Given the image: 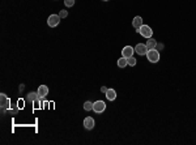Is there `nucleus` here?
Here are the masks:
<instances>
[{"label": "nucleus", "instance_id": "f257e3e1", "mask_svg": "<svg viewBox=\"0 0 196 145\" xmlns=\"http://www.w3.org/2000/svg\"><path fill=\"white\" fill-rule=\"evenodd\" d=\"M139 33H140L141 35H143L144 38H152V35H153V30H152V28H150V26H148V25H141V28L137 30Z\"/></svg>", "mask_w": 196, "mask_h": 145}, {"label": "nucleus", "instance_id": "f03ea898", "mask_svg": "<svg viewBox=\"0 0 196 145\" xmlns=\"http://www.w3.org/2000/svg\"><path fill=\"white\" fill-rule=\"evenodd\" d=\"M146 59L149 60L150 63H157L159 60V51H157L156 48H154V50H148Z\"/></svg>", "mask_w": 196, "mask_h": 145}, {"label": "nucleus", "instance_id": "7ed1b4c3", "mask_svg": "<svg viewBox=\"0 0 196 145\" xmlns=\"http://www.w3.org/2000/svg\"><path fill=\"white\" fill-rule=\"evenodd\" d=\"M60 19H62V17H60L59 14H50V17L47 19V25H49L50 28H55V26L59 25Z\"/></svg>", "mask_w": 196, "mask_h": 145}, {"label": "nucleus", "instance_id": "20e7f679", "mask_svg": "<svg viewBox=\"0 0 196 145\" xmlns=\"http://www.w3.org/2000/svg\"><path fill=\"white\" fill-rule=\"evenodd\" d=\"M106 110V103H105L103 101H95L94 103H93V111L97 114H101L103 113V111Z\"/></svg>", "mask_w": 196, "mask_h": 145}, {"label": "nucleus", "instance_id": "39448f33", "mask_svg": "<svg viewBox=\"0 0 196 145\" xmlns=\"http://www.w3.org/2000/svg\"><path fill=\"white\" fill-rule=\"evenodd\" d=\"M0 105H1V111H3V114H4V111L9 107V98H8L4 93L0 94Z\"/></svg>", "mask_w": 196, "mask_h": 145}, {"label": "nucleus", "instance_id": "423d86ee", "mask_svg": "<svg viewBox=\"0 0 196 145\" xmlns=\"http://www.w3.org/2000/svg\"><path fill=\"white\" fill-rule=\"evenodd\" d=\"M134 52H135V48L132 46H126L123 47L122 50V56L123 58H131V56H134Z\"/></svg>", "mask_w": 196, "mask_h": 145}, {"label": "nucleus", "instance_id": "0eeeda50", "mask_svg": "<svg viewBox=\"0 0 196 145\" xmlns=\"http://www.w3.org/2000/svg\"><path fill=\"white\" fill-rule=\"evenodd\" d=\"M135 52L139 54V55H146V52H148L146 45H144V43H137L136 46H135Z\"/></svg>", "mask_w": 196, "mask_h": 145}, {"label": "nucleus", "instance_id": "6e6552de", "mask_svg": "<svg viewBox=\"0 0 196 145\" xmlns=\"http://www.w3.org/2000/svg\"><path fill=\"white\" fill-rule=\"evenodd\" d=\"M94 124H95V122L92 116H86L85 119H84V127H85L86 129H89V131H92V129L94 128Z\"/></svg>", "mask_w": 196, "mask_h": 145}, {"label": "nucleus", "instance_id": "1a4fd4ad", "mask_svg": "<svg viewBox=\"0 0 196 145\" xmlns=\"http://www.w3.org/2000/svg\"><path fill=\"white\" fill-rule=\"evenodd\" d=\"M37 93H38V97H39V99L45 98V97H46L47 94H49V88H47L46 85H39L38 90H37Z\"/></svg>", "mask_w": 196, "mask_h": 145}, {"label": "nucleus", "instance_id": "9d476101", "mask_svg": "<svg viewBox=\"0 0 196 145\" xmlns=\"http://www.w3.org/2000/svg\"><path fill=\"white\" fill-rule=\"evenodd\" d=\"M141 25H143V19H141L140 16H136L134 20H132V26H134L136 30H139L141 28Z\"/></svg>", "mask_w": 196, "mask_h": 145}, {"label": "nucleus", "instance_id": "9b49d317", "mask_svg": "<svg viewBox=\"0 0 196 145\" xmlns=\"http://www.w3.org/2000/svg\"><path fill=\"white\" fill-rule=\"evenodd\" d=\"M37 99H39V97H38V93H35V92H30L26 95V101H29V102H35Z\"/></svg>", "mask_w": 196, "mask_h": 145}, {"label": "nucleus", "instance_id": "f8f14e48", "mask_svg": "<svg viewBox=\"0 0 196 145\" xmlns=\"http://www.w3.org/2000/svg\"><path fill=\"white\" fill-rule=\"evenodd\" d=\"M106 98L108 101H114V99L116 98V92L114 89H108L106 92Z\"/></svg>", "mask_w": 196, "mask_h": 145}, {"label": "nucleus", "instance_id": "ddd939ff", "mask_svg": "<svg viewBox=\"0 0 196 145\" xmlns=\"http://www.w3.org/2000/svg\"><path fill=\"white\" fill-rule=\"evenodd\" d=\"M145 45H146V48H148V50H154L156 46H157V42H156L153 38H149V39L146 41Z\"/></svg>", "mask_w": 196, "mask_h": 145}, {"label": "nucleus", "instance_id": "4468645a", "mask_svg": "<svg viewBox=\"0 0 196 145\" xmlns=\"http://www.w3.org/2000/svg\"><path fill=\"white\" fill-rule=\"evenodd\" d=\"M128 65V62H127V58H120L119 60H118V67L119 68H124V67H127Z\"/></svg>", "mask_w": 196, "mask_h": 145}, {"label": "nucleus", "instance_id": "2eb2a0df", "mask_svg": "<svg viewBox=\"0 0 196 145\" xmlns=\"http://www.w3.org/2000/svg\"><path fill=\"white\" fill-rule=\"evenodd\" d=\"M84 110L85 111H90V110H93V103L90 101H86L85 103H84Z\"/></svg>", "mask_w": 196, "mask_h": 145}, {"label": "nucleus", "instance_id": "dca6fc26", "mask_svg": "<svg viewBox=\"0 0 196 145\" xmlns=\"http://www.w3.org/2000/svg\"><path fill=\"white\" fill-rule=\"evenodd\" d=\"M127 62H128V65H131V67H135V65H136V59L134 58V56H131V58H128L127 59Z\"/></svg>", "mask_w": 196, "mask_h": 145}, {"label": "nucleus", "instance_id": "f3484780", "mask_svg": "<svg viewBox=\"0 0 196 145\" xmlns=\"http://www.w3.org/2000/svg\"><path fill=\"white\" fill-rule=\"evenodd\" d=\"M65 7H73L75 5V0H64Z\"/></svg>", "mask_w": 196, "mask_h": 145}, {"label": "nucleus", "instance_id": "a211bd4d", "mask_svg": "<svg viewBox=\"0 0 196 145\" xmlns=\"http://www.w3.org/2000/svg\"><path fill=\"white\" fill-rule=\"evenodd\" d=\"M59 16L62 17V19H65V17L68 16V12H67V11H64V9H62V11L59 12Z\"/></svg>", "mask_w": 196, "mask_h": 145}, {"label": "nucleus", "instance_id": "6ab92c4d", "mask_svg": "<svg viewBox=\"0 0 196 145\" xmlns=\"http://www.w3.org/2000/svg\"><path fill=\"white\" fill-rule=\"evenodd\" d=\"M156 50L157 51H161V50H164V45H161V43H157V46H156Z\"/></svg>", "mask_w": 196, "mask_h": 145}, {"label": "nucleus", "instance_id": "aec40b11", "mask_svg": "<svg viewBox=\"0 0 196 145\" xmlns=\"http://www.w3.org/2000/svg\"><path fill=\"white\" fill-rule=\"evenodd\" d=\"M107 90H108V89H107L106 86H102V88H101V92H102V93H105V94H106V92H107Z\"/></svg>", "mask_w": 196, "mask_h": 145}, {"label": "nucleus", "instance_id": "412c9836", "mask_svg": "<svg viewBox=\"0 0 196 145\" xmlns=\"http://www.w3.org/2000/svg\"><path fill=\"white\" fill-rule=\"evenodd\" d=\"M102 1H108V0H102Z\"/></svg>", "mask_w": 196, "mask_h": 145}]
</instances>
